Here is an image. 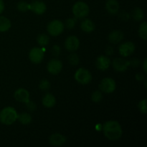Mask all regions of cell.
Listing matches in <instances>:
<instances>
[{
    "label": "cell",
    "instance_id": "1",
    "mask_svg": "<svg viewBox=\"0 0 147 147\" xmlns=\"http://www.w3.org/2000/svg\"><path fill=\"white\" fill-rule=\"evenodd\" d=\"M104 136L111 141H117L121 137L123 131L120 123L116 121H106L103 126Z\"/></svg>",
    "mask_w": 147,
    "mask_h": 147
},
{
    "label": "cell",
    "instance_id": "2",
    "mask_svg": "<svg viewBox=\"0 0 147 147\" xmlns=\"http://www.w3.org/2000/svg\"><path fill=\"white\" fill-rule=\"evenodd\" d=\"M17 112L13 107L7 106L0 111V121L7 126L13 124L17 120Z\"/></svg>",
    "mask_w": 147,
    "mask_h": 147
},
{
    "label": "cell",
    "instance_id": "3",
    "mask_svg": "<svg viewBox=\"0 0 147 147\" xmlns=\"http://www.w3.org/2000/svg\"><path fill=\"white\" fill-rule=\"evenodd\" d=\"M73 14L76 18L83 19L87 17L90 12L88 5L84 1H77L75 3L72 9Z\"/></svg>",
    "mask_w": 147,
    "mask_h": 147
},
{
    "label": "cell",
    "instance_id": "4",
    "mask_svg": "<svg viewBox=\"0 0 147 147\" xmlns=\"http://www.w3.org/2000/svg\"><path fill=\"white\" fill-rule=\"evenodd\" d=\"M75 79L78 83L82 85H87L92 80V75L88 70L83 67H80L76 70L74 76Z\"/></svg>",
    "mask_w": 147,
    "mask_h": 147
},
{
    "label": "cell",
    "instance_id": "5",
    "mask_svg": "<svg viewBox=\"0 0 147 147\" xmlns=\"http://www.w3.org/2000/svg\"><path fill=\"white\" fill-rule=\"evenodd\" d=\"M64 23L59 20H54L50 22L47 27V32L53 37H56L63 33L64 31Z\"/></svg>",
    "mask_w": 147,
    "mask_h": 147
},
{
    "label": "cell",
    "instance_id": "6",
    "mask_svg": "<svg viewBox=\"0 0 147 147\" xmlns=\"http://www.w3.org/2000/svg\"><path fill=\"white\" fill-rule=\"evenodd\" d=\"M116 88V83L113 78H105L100 81L99 84V89L105 93H111L115 91Z\"/></svg>",
    "mask_w": 147,
    "mask_h": 147
},
{
    "label": "cell",
    "instance_id": "7",
    "mask_svg": "<svg viewBox=\"0 0 147 147\" xmlns=\"http://www.w3.org/2000/svg\"><path fill=\"white\" fill-rule=\"evenodd\" d=\"M135 49H136V47H135L134 43L133 42L127 41L119 45V54L123 57H128L134 53Z\"/></svg>",
    "mask_w": 147,
    "mask_h": 147
},
{
    "label": "cell",
    "instance_id": "8",
    "mask_svg": "<svg viewBox=\"0 0 147 147\" xmlns=\"http://www.w3.org/2000/svg\"><path fill=\"white\" fill-rule=\"evenodd\" d=\"M29 58L32 63L39 64L44 58V52L40 47H33L29 53Z\"/></svg>",
    "mask_w": 147,
    "mask_h": 147
},
{
    "label": "cell",
    "instance_id": "9",
    "mask_svg": "<svg viewBox=\"0 0 147 147\" xmlns=\"http://www.w3.org/2000/svg\"><path fill=\"white\" fill-rule=\"evenodd\" d=\"M47 71L52 75H57L63 69V63L58 59H52L49 61L47 65Z\"/></svg>",
    "mask_w": 147,
    "mask_h": 147
},
{
    "label": "cell",
    "instance_id": "10",
    "mask_svg": "<svg viewBox=\"0 0 147 147\" xmlns=\"http://www.w3.org/2000/svg\"><path fill=\"white\" fill-rule=\"evenodd\" d=\"M112 65L116 71L121 73V72L126 71L129 68L130 66V62L121 57H116L113 60Z\"/></svg>",
    "mask_w": 147,
    "mask_h": 147
},
{
    "label": "cell",
    "instance_id": "11",
    "mask_svg": "<svg viewBox=\"0 0 147 147\" xmlns=\"http://www.w3.org/2000/svg\"><path fill=\"white\" fill-rule=\"evenodd\" d=\"M30 10H31L34 14L41 15L46 11L47 6L43 1H40V0H35L30 4Z\"/></svg>",
    "mask_w": 147,
    "mask_h": 147
},
{
    "label": "cell",
    "instance_id": "12",
    "mask_svg": "<svg viewBox=\"0 0 147 147\" xmlns=\"http://www.w3.org/2000/svg\"><path fill=\"white\" fill-rule=\"evenodd\" d=\"M65 47L68 51H76L80 47V40L76 36H69L65 41Z\"/></svg>",
    "mask_w": 147,
    "mask_h": 147
},
{
    "label": "cell",
    "instance_id": "13",
    "mask_svg": "<svg viewBox=\"0 0 147 147\" xmlns=\"http://www.w3.org/2000/svg\"><path fill=\"white\" fill-rule=\"evenodd\" d=\"M111 61L108 56L100 55L97 57L96 61V66L98 70H106L109 68Z\"/></svg>",
    "mask_w": 147,
    "mask_h": 147
},
{
    "label": "cell",
    "instance_id": "14",
    "mask_svg": "<svg viewBox=\"0 0 147 147\" xmlns=\"http://www.w3.org/2000/svg\"><path fill=\"white\" fill-rule=\"evenodd\" d=\"M49 142L52 146H60L65 144L66 138L61 134L55 133L50 136V139H49Z\"/></svg>",
    "mask_w": 147,
    "mask_h": 147
},
{
    "label": "cell",
    "instance_id": "15",
    "mask_svg": "<svg viewBox=\"0 0 147 147\" xmlns=\"http://www.w3.org/2000/svg\"><path fill=\"white\" fill-rule=\"evenodd\" d=\"M14 97L17 101L25 103L30 100V93L24 88H19L14 92Z\"/></svg>",
    "mask_w": 147,
    "mask_h": 147
},
{
    "label": "cell",
    "instance_id": "16",
    "mask_svg": "<svg viewBox=\"0 0 147 147\" xmlns=\"http://www.w3.org/2000/svg\"><path fill=\"white\" fill-rule=\"evenodd\" d=\"M124 38V34L121 30H113L109 33L108 40L112 44H119Z\"/></svg>",
    "mask_w": 147,
    "mask_h": 147
},
{
    "label": "cell",
    "instance_id": "17",
    "mask_svg": "<svg viewBox=\"0 0 147 147\" xmlns=\"http://www.w3.org/2000/svg\"><path fill=\"white\" fill-rule=\"evenodd\" d=\"M42 103L47 109H51L56 104V98L52 93H47L43 96L42 99Z\"/></svg>",
    "mask_w": 147,
    "mask_h": 147
},
{
    "label": "cell",
    "instance_id": "18",
    "mask_svg": "<svg viewBox=\"0 0 147 147\" xmlns=\"http://www.w3.org/2000/svg\"><path fill=\"white\" fill-rule=\"evenodd\" d=\"M106 9L111 14H116L119 11V4L117 0H108L106 3Z\"/></svg>",
    "mask_w": 147,
    "mask_h": 147
},
{
    "label": "cell",
    "instance_id": "19",
    "mask_svg": "<svg viewBox=\"0 0 147 147\" xmlns=\"http://www.w3.org/2000/svg\"><path fill=\"white\" fill-rule=\"evenodd\" d=\"M80 27L83 32L86 33H90L94 31L96 29V24L90 19H86L82 21L81 24H80Z\"/></svg>",
    "mask_w": 147,
    "mask_h": 147
},
{
    "label": "cell",
    "instance_id": "20",
    "mask_svg": "<svg viewBox=\"0 0 147 147\" xmlns=\"http://www.w3.org/2000/svg\"><path fill=\"white\" fill-rule=\"evenodd\" d=\"M17 120L22 125H29L32 121V118L30 113L23 112L20 114H17Z\"/></svg>",
    "mask_w": 147,
    "mask_h": 147
},
{
    "label": "cell",
    "instance_id": "21",
    "mask_svg": "<svg viewBox=\"0 0 147 147\" xmlns=\"http://www.w3.org/2000/svg\"><path fill=\"white\" fill-rule=\"evenodd\" d=\"M11 24L8 18L3 16H0V32L8 31L11 27Z\"/></svg>",
    "mask_w": 147,
    "mask_h": 147
},
{
    "label": "cell",
    "instance_id": "22",
    "mask_svg": "<svg viewBox=\"0 0 147 147\" xmlns=\"http://www.w3.org/2000/svg\"><path fill=\"white\" fill-rule=\"evenodd\" d=\"M132 17L134 20L136 22H140L144 17V11L139 7H136L132 11Z\"/></svg>",
    "mask_w": 147,
    "mask_h": 147
},
{
    "label": "cell",
    "instance_id": "23",
    "mask_svg": "<svg viewBox=\"0 0 147 147\" xmlns=\"http://www.w3.org/2000/svg\"><path fill=\"white\" fill-rule=\"evenodd\" d=\"M37 42L40 46L45 47L50 42V37L46 34H40L37 36Z\"/></svg>",
    "mask_w": 147,
    "mask_h": 147
},
{
    "label": "cell",
    "instance_id": "24",
    "mask_svg": "<svg viewBox=\"0 0 147 147\" xmlns=\"http://www.w3.org/2000/svg\"><path fill=\"white\" fill-rule=\"evenodd\" d=\"M139 35L142 40H146L147 38V23L146 22H143L141 24L139 29Z\"/></svg>",
    "mask_w": 147,
    "mask_h": 147
},
{
    "label": "cell",
    "instance_id": "25",
    "mask_svg": "<svg viewBox=\"0 0 147 147\" xmlns=\"http://www.w3.org/2000/svg\"><path fill=\"white\" fill-rule=\"evenodd\" d=\"M17 9L21 12H26L30 10V4L24 1H21L17 4Z\"/></svg>",
    "mask_w": 147,
    "mask_h": 147
},
{
    "label": "cell",
    "instance_id": "26",
    "mask_svg": "<svg viewBox=\"0 0 147 147\" xmlns=\"http://www.w3.org/2000/svg\"><path fill=\"white\" fill-rule=\"evenodd\" d=\"M91 99L94 103H99L103 99V94L100 90H95L91 95Z\"/></svg>",
    "mask_w": 147,
    "mask_h": 147
},
{
    "label": "cell",
    "instance_id": "27",
    "mask_svg": "<svg viewBox=\"0 0 147 147\" xmlns=\"http://www.w3.org/2000/svg\"><path fill=\"white\" fill-rule=\"evenodd\" d=\"M68 61L72 65H77L80 62V59H79L78 55L76 53H72L69 55L68 57Z\"/></svg>",
    "mask_w": 147,
    "mask_h": 147
},
{
    "label": "cell",
    "instance_id": "28",
    "mask_svg": "<svg viewBox=\"0 0 147 147\" xmlns=\"http://www.w3.org/2000/svg\"><path fill=\"white\" fill-rule=\"evenodd\" d=\"M76 18H68L65 20L64 25L69 30L73 29L76 27Z\"/></svg>",
    "mask_w": 147,
    "mask_h": 147
},
{
    "label": "cell",
    "instance_id": "29",
    "mask_svg": "<svg viewBox=\"0 0 147 147\" xmlns=\"http://www.w3.org/2000/svg\"><path fill=\"white\" fill-rule=\"evenodd\" d=\"M146 101L147 100L146 98L143 99L141 100L138 104V108H139V111L143 114H146L147 113V107H146Z\"/></svg>",
    "mask_w": 147,
    "mask_h": 147
},
{
    "label": "cell",
    "instance_id": "30",
    "mask_svg": "<svg viewBox=\"0 0 147 147\" xmlns=\"http://www.w3.org/2000/svg\"><path fill=\"white\" fill-rule=\"evenodd\" d=\"M39 88L41 90H43V91H45V90H47L50 88V82L47 80H42L40 81V84H39Z\"/></svg>",
    "mask_w": 147,
    "mask_h": 147
},
{
    "label": "cell",
    "instance_id": "31",
    "mask_svg": "<svg viewBox=\"0 0 147 147\" xmlns=\"http://www.w3.org/2000/svg\"><path fill=\"white\" fill-rule=\"evenodd\" d=\"M119 17L122 21L126 22L129 20V18H130V14L128 12H126V11H122L119 13Z\"/></svg>",
    "mask_w": 147,
    "mask_h": 147
},
{
    "label": "cell",
    "instance_id": "32",
    "mask_svg": "<svg viewBox=\"0 0 147 147\" xmlns=\"http://www.w3.org/2000/svg\"><path fill=\"white\" fill-rule=\"evenodd\" d=\"M25 104L27 109H28L30 111H34L37 109V106H36L35 103L30 100H29L27 103H25Z\"/></svg>",
    "mask_w": 147,
    "mask_h": 147
},
{
    "label": "cell",
    "instance_id": "33",
    "mask_svg": "<svg viewBox=\"0 0 147 147\" xmlns=\"http://www.w3.org/2000/svg\"><path fill=\"white\" fill-rule=\"evenodd\" d=\"M60 53H61V50H60V47L58 45H55L53 46V48H52V53H53V55L57 57V56L60 55Z\"/></svg>",
    "mask_w": 147,
    "mask_h": 147
},
{
    "label": "cell",
    "instance_id": "34",
    "mask_svg": "<svg viewBox=\"0 0 147 147\" xmlns=\"http://www.w3.org/2000/svg\"><path fill=\"white\" fill-rule=\"evenodd\" d=\"M130 62V65H131L133 67H137L138 65H139V63H140V62H139V60H138L137 58H134L132 59Z\"/></svg>",
    "mask_w": 147,
    "mask_h": 147
},
{
    "label": "cell",
    "instance_id": "35",
    "mask_svg": "<svg viewBox=\"0 0 147 147\" xmlns=\"http://www.w3.org/2000/svg\"><path fill=\"white\" fill-rule=\"evenodd\" d=\"M114 50H113V48L111 47V46H109L107 47V48L106 49V54L107 55H111L113 53Z\"/></svg>",
    "mask_w": 147,
    "mask_h": 147
},
{
    "label": "cell",
    "instance_id": "36",
    "mask_svg": "<svg viewBox=\"0 0 147 147\" xmlns=\"http://www.w3.org/2000/svg\"><path fill=\"white\" fill-rule=\"evenodd\" d=\"M4 9V4L3 0H0V14L3 12Z\"/></svg>",
    "mask_w": 147,
    "mask_h": 147
},
{
    "label": "cell",
    "instance_id": "37",
    "mask_svg": "<svg viewBox=\"0 0 147 147\" xmlns=\"http://www.w3.org/2000/svg\"><path fill=\"white\" fill-rule=\"evenodd\" d=\"M146 63H147V60L146 58L144 60V63H143V70L144 73H146L147 72V67H146Z\"/></svg>",
    "mask_w": 147,
    "mask_h": 147
},
{
    "label": "cell",
    "instance_id": "38",
    "mask_svg": "<svg viewBox=\"0 0 147 147\" xmlns=\"http://www.w3.org/2000/svg\"><path fill=\"white\" fill-rule=\"evenodd\" d=\"M136 79H137V80H142L144 78V76L142 74H141V73H139V74L136 75Z\"/></svg>",
    "mask_w": 147,
    "mask_h": 147
}]
</instances>
